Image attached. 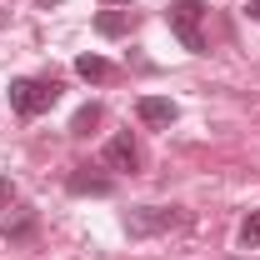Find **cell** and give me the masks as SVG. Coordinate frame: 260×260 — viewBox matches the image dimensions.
<instances>
[{
    "instance_id": "obj_1",
    "label": "cell",
    "mask_w": 260,
    "mask_h": 260,
    "mask_svg": "<svg viewBox=\"0 0 260 260\" xmlns=\"http://www.w3.org/2000/svg\"><path fill=\"white\" fill-rule=\"evenodd\" d=\"M55 100H60V80H55V75H45V80H30V75L10 80V110H15V115H25V120L45 115Z\"/></svg>"
},
{
    "instance_id": "obj_5",
    "label": "cell",
    "mask_w": 260,
    "mask_h": 260,
    "mask_svg": "<svg viewBox=\"0 0 260 260\" xmlns=\"http://www.w3.org/2000/svg\"><path fill=\"white\" fill-rule=\"evenodd\" d=\"M135 115H140V125H150V130H170L175 115H180V105L170 95H140L135 100Z\"/></svg>"
},
{
    "instance_id": "obj_3",
    "label": "cell",
    "mask_w": 260,
    "mask_h": 260,
    "mask_svg": "<svg viewBox=\"0 0 260 260\" xmlns=\"http://www.w3.org/2000/svg\"><path fill=\"white\" fill-rule=\"evenodd\" d=\"M200 20H205V0H175V5L165 10L170 35H175L190 55H205V30H200Z\"/></svg>"
},
{
    "instance_id": "obj_10",
    "label": "cell",
    "mask_w": 260,
    "mask_h": 260,
    "mask_svg": "<svg viewBox=\"0 0 260 260\" xmlns=\"http://www.w3.org/2000/svg\"><path fill=\"white\" fill-rule=\"evenodd\" d=\"M100 120H105V110H100L95 100H90V105H80V110L70 115V135H90V130H95Z\"/></svg>"
},
{
    "instance_id": "obj_12",
    "label": "cell",
    "mask_w": 260,
    "mask_h": 260,
    "mask_svg": "<svg viewBox=\"0 0 260 260\" xmlns=\"http://www.w3.org/2000/svg\"><path fill=\"white\" fill-rule=\"evenodd\" d=\"M245 15H250V20H260V0H250V5H245Z\"/></svg>"
},
{
    "instance_id": "obj_11",
    "label": "cell",
    "mask_w": 260,
    "mask_h": 260,
    "mask_svg": "<svg viewBox=\"0 0 260 260\" xmlns=\"http://www.w3.org/2000/svg\"><path fill=\"white\" fill-rule=\"evenodd\" d=\"M240 245H245V250H260V210H250V215L240 220Z\"/></svg>"
},
{
    "instance_id": "obj_13",
    "label": "cell",
    "mask_w": 260,
    "mask_h": 260,
    "mask_svg": "<svg viewBox=\"0 0 260 260\" xmlns=\"http://www.w3.org/2000/svg\"><path fill=\"white\" fill-rule=\"evenodd\" d=\"M35 5H40V10H55V5H60V0H35Z\"/></svg>"
},
{
    "instance_id": "obj_9",
    "label": "cell",
    "mask_w": 260,
    "mask_h": 260,
    "mask_svg": "<svg viewBox=\"0 0 260 260\" xmlns=\"http://www.w3.org/2000/svg\"><path fill=\"white\" fill-rule=\"evenodd\" d=\"M0 235H5L10 245L30 240V235H35V210H30V205H20V215H15V220H5V225H0Z\"/></svg>"
},
{
    "instance_id": "obj_4",
    "label": "cell",
    "mask_w": 260,
    "mask_h": 260,
    "mask_svg": "<svg viewBox=\"0 0 260 260\" xmlns=\"http://www.w3.org/2000/svg\"><path fill=\"white\" fill-rule=\"evenodd\" d=\"M100 165H105V170H120V175H135V170H140V150H135L130 130H120V135H110V140H105Z\"/></svg>"
},
{
    "instance_id": "obj_8",
    "label": "cell",
    "mask_w": 260,
    "mask_h": 260,
    "mask_svg": "<svg viewBox=\"0 0 260 260\" xmlns=\"http://www.w3.org/2000/svg\"><path fill=\"white\" fill-rule=\"evenodd\" d=\"M75 75L90 80V85H105V80H115V65L105 60V55H90L85 50V55H75Z\"/></svg>"
},
{
    "instance_id": "obj_7",
    "label": "cell",
    "mask_w": 260,
    "mask_h": 260,
    "mask_svg": "<svg viewBox=\"0 0 260 260\" xmlns=\"http://www.w3.org/2000/svg\"><path fill=\"white\" fill-rule=\"evenodd\" d=\"M135 30V10H120V5H110V10H100L95 15V35L105 40H120V35Z\"/></svg>"
},
{
    "instance_id": "obj_2",
    "label": "cell",
    "mask_w": 260,
    "mask_h": 260,
    "mask_svg": "<svg viewBox=\"0 0 260 260\" xmlns=\"http://www.w3.org/2000/svg\"><path fill=\"white\" fill-rule=\"evenodd\" d=\"M185 225V210L180 205H130L125 210V235L130 240H150V235H165V230Z\"/></svg>"
},
{
    "instance_id": "obj_14",
    "label": "cell",
    "mask_w": 260,
    "mask_h": 260,
    "mask_svg": "<svg viewBox=\"0 0 260 260\" xmlns=\"http://www.w3.org/2000/svg\"><path fill=\"white\" fill-rule=\"evenodd\" d=\"M100 5H125V0H100Z\"/></svg>"
},
{
    "instance_id": "obj_6",
    "label": "cell",
    "mask_w": 260,
    "mask_h": 260,
    "mask_svg": "<svg viewBox=\"0 0 260 260\" xmlns=\"http://www.w3.org/2000/svg\"><path fill=\"white\" fill-rule=\"evenodd\" d=\"M65 190H70V195H110L115 180H110V175H95L90 165H75V170L65 175Z\"/></svg>"
}]
</instances>
